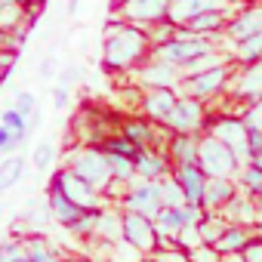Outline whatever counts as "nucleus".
I'll use <instances>...</instances> for the list:
<instances>
[{"instance_id": "obj_1", "label": "nucleus", "mask_w": 262, "mask_h": 262, "mask_svg": "<svg viewBox=\"0 0 262 262\" xmlns=\"http://www.w3.org/2000/svg\"><path fill=\"white\" fill-rule=\"evenodd\" d=\"M148 31L139 25H129L123 19H111L102 31V68L108 74H129L145 59H151Z\"/></svg>"}, {"instance_id": "obj_2", "label": "nucleus", "mask_w": 262, "mask_h": 262, "mask_svg": "<svg viewBox=\"0 0 262 262\" xmlns=\"http://www.w3.org/2000/svg\"><path fill=\"white\" fill-rule=\"evenodd\" d=\"M216 40H219V37H198V34H188V31H182V28H179V37H173V40H170V43H164V47H155V50H151V56H155V59H161V62L176 65V68L182 71L188 62H194V59H201V56H207V53L222 50Z\"/></svg>"}, {"instance_id": "obj_3", "label": "nucleus", "mask_w": 262, "mask_h": 262, "mask_svg": "<svg viewBox=\"0 0 262 262\" xmlns=\"http://www.w3.org/2000/svg\"><path fill=\"white\" fill-rule=\"evenodd\" d=\"M231 71H234V62H219L207 71H198V74H185L182 83H179V96H194L201 102H210L216 96L225 93L228 80H231Z\"/></svg>"}, {"instance_id": "obj_4", "label": "nucleus", "mask_w": 262, "mask_h": 262, "mask_svg": "<svg viewBox=\"0 0 262 262\" xmlns=\"http://www.w3.org/2000/svg\"><path fill=\"white\" fill-rule=\"evenodd\" d=\"M204 133H210V136L222 139V142L234 151V158H237L241 164H247V161H250L247 123H244V117H241V114H225V111L210 114V117H207V129H204Z\"/></svg>"}, {"instance_id": "obj_5", "label": "nucleus", "mask_w": 262, "mask_h": 262, "mask_svg": "<svg viewBox=\"0 0 262 262\" xmlns=\"http://www.w3.org/2000/svg\"><path fill=\"white\" fill-rule=\"evenodd\" d=\"M198 167L207 173V176H222V179H234L237 170H241V161L234 158V151L210 136V133H201V145H198Z\"/></svg>"}, {"instance_id": "obj_6", "label": "nucleus", "mask_w": 262, "mask_h": 262, "mask_svg": "<svg viewBox=\"0 0 262 262\" xmlns=\"http://www.w3.org/2000/svg\"><path fill=\"white\" fill-rule=\"evenodd\" d=\"M68 170H74L80 179H86L96 191H105V185L111 182V167H108V155L99 145H80L68 155Z\"/></svg>"}, {"instance_id": "obj_7", "label": "nucleus", "mask_w": 262, "mask_h": 262, "mask_svg": "<svg viewBox=\"0 0 262 262\" xmlns=\"http://www.w3.org/2000/svg\"><path fill=\"white\" fill-rule=\"evenodd\" d=\"M207 102L194 99V96H179L170 117H167V133H191V136H201L207 129Z\"/></svg>"}, {"instance_id": "obj_8", "label": "nucleus", "mask_w": 262, "mask_h": 262, "mask_svg": "<svg viewBox=\"0 0 262 262\" xmlns=\"http://www.w3.org/2000/svg\"><path fill=\"white\" fill-rule=\"evenodd\" d=\"M47 188H56V191H62L65 198H71L77 207H83V210H96V207H108L105 204V198H102V191H96L86 179H80L74 170H68V167H59L53 176H50V185Z\"/></svg>"}, {"instance_id": "obj_9", "label": "nucleus", "mask_w": 262, "mask_h": 262, "mask_svg": "<svg viewBox=\"0 0 262 262\" xmlns=\"http://www.w3.org/2000/svg\"><path fill=\"white\" fill-rule=\"evenodd\" d=\"M120 241H126L133 250H139L142 256H151L158 250V228L155 219L142 216V213H129L120 210Z\"/></svg>"}, {"instance_id": "obj_10", "label": "nucleus", "mask_w": 262, "mask_h": 262, "mask_svg": "<svg viewBox=\"0 0 262 262\" xmlns=\"http://www.w3.org/2000/svg\"><path fill=\"white\" fill-rule=\"evenodd\" d=\"M129 77H133L142 90H179L182 83V71L170 62H161V59H145L139 68L129 71Z\"/></svg>"}, {"instance_id": "obj_11", "label": "nucleus", "mask_w": 262, "mask_h": 262, "mask_svg": "<svg viewBox=\"0 0 262 262\" xmlns=\"http://www.w3.org/2000/svg\"><path fill=\"white\" fill-rule=\"evenodd\" d=\"M228 96L234 102H241L244 108L259 102L262 99V62H253V65H234L231 71V80H228Z\"/></svg>"}, {"instance_id": "obj_12", "label": "nucleus", "mask_w": 262, "mask_h": 262, "mask_svg": "<svg viewBox=\"0 0 262 262\" xmlns=\"http://www.w3.org/2000/svg\"><path fill=\"white\" fill-rule=\"evenodd\" d=\"M120 210H129V213H142L148 219L158 216V210L164 207L161 204V182H148V179H136L129 185L117 204Z\"/></svg>"}, {"instance_id": "obj_13", "label": "nucleus", "mask_w": 262, "mask_h": 262, "mask_svg": "<svg viewBox=\"0 0 262 262\" xmlns=\"http://www.w3.org/2000/svg\"><path fill=\"white\" fill-rule=\"evenodd\" d=\"M167 10H170V0H117L114 4L117 19L139 25V28H148V25L167 19Z\"/></svg>"}, {"instance_id": "obj_14", "label": "nucleus", "mask_w": 262, "mask_h": 262, "mask_svg": "<svg viewBox=\"0 0 262 262\" xmlns=\"http://www.w3.org/2000/svg\"><path fill=\"white\" fill-rule=\"evenodd\" d=\"M259 31H262V4H241L231 13L228 25H225V34H222L225 50L247 40V37H253V34H259Z\"/></svg>"}, {"instance_id": "obj_15", "label": "nucleus", "mask_w": 262, "mask_h": 262, "mask_svg": "<svg viewBox=\"0 0 262 262\" xmlns=\"http://www.w3.org/2000/svg\"><path fill=\"white\" fill-rule=\"evenodd\" d=\"M176 99H179V90H142L139 93V114H145L151 123L164 126Z\"/></svg>"}, {"instance_id": "obj_16", "label": "nucleus", "mask_w": 262, "mask_h": 262, "mask_svg": "<svg viewBox=\"0 0 262 262\" xmlns=\"http://www.w3.org/2000/svg\"><path fill=\"white\" fill-rule=\"evenodd\" d=\"M173 173V164L164 151V145H148L136 155V179H148V182H164Z\"/></svg>"}, {"instance_id": "obj_17", "label": "nucleus", "mask_w": 262, "mask_h": 262, "mask_svg": "<svg viewBox=\"0 0 262 262\" xmlns=\"http://www.w3.org/2000/svg\"><path fill=\"white\" fill-rule=\"evenodd\" d=\"M241 4H234V0H170V10H167V19L176 22L179 28L201 16V13H210V10H237Z\"/></svg>"}, {"instance_id": "obj_18", "label": "nucleus", "mask_w": 262, "mask_h": 262, "mask_svg": "<svg viewBox=\"0 0 262 262\" xmlns=\"http://www.w3.org/2000/svg\"><path fill=\"white\" fill-rule=\"evenodd\" d=\"M216 213H222L225 222H231V225H247V228H253V225L262 219L259 201H256L253 194H247V191H234V198H231L222 210H216Z\"/></svg>"}, {"instance_id": "obj_19", "label": "nucleus", "mask_w": 262, "mask_h": 262, "mask_svg": "<svg viewBox=\"0 0 262 262\" xmlns=\"http://www.w3.org/2000/svg\"><path fill=\"white\" fill-rule=\"evenodd\" d=\"M161 133H164V126L151 123L145 114H129V117H123V120H120V136L133 139L139 148L161 145Z\"/></svg>"}, {"instance_id": "obj_20", "label": "nucleus", "mask_w": 262, "mask_h": 262, "mask_svg": "<svg viewBox=\"0 0 262 262\" xmlns=\"http://www.w3.org/2000/svg\"><path fill=\"white\" fill-rule=\"evenodd\" d=\"M234 10H210V13H201L194 19H188L182 25V31L188 34H198V37H222L225 34V25L231 19Z\"/></svg>"}, {"instance_id": "obj_21", "label": "nucleus", "mask_w": 262, "mask_h": 262, "mask_svg": "<svg viewBox=\"0 0 262 262\" xmlns=\"http://www.w3.org/2000/svg\"><path fill=\"white\" fill-rule=\"evenodd\" d=\"M198 145H201V136H191V133H167L164 139V151L173 167L198 164Z\"/></svg>"}, {"instance_id": "obj_22", "label": "nucleus", "mask_w": 262, "mask_h": 262, "mask_svg": "<svg viewBox=\"0 0 262 262\" xmlns=\"http://www.w3.org/2000/svg\"><path fill=\"white\" fill-rule=\"evenodd\" d=\"M170 176H173V179L179 182V188L185 191V204H201L204 185H207V173H204L198 164H179V167H173Z\"/></svg>"}, {"instance_id": "obj_23", "label": "nucleus", "mask_w": 262, "mask_h": 262, "mask_svg": "<svg viewBox=\"0 0 262 262\" xmlns=\"http://www.w3.org/2000/svg\"><path fill=\"white\" fill-rule=\"evenodd\" d=\"M237 191V182L234 179H222V176H207V185H204V198H201V207L204 210H222Z\"/></svg>"}, {"instance_id": "obj_24", "label": "nucleus", "mask_w": 262, "mask_h": 262, "mask_svg": "<svg viewBox=\"0 0 262 262\" xmlns=\"http://www.w3.org/2000/svg\"><path fill=\"white\" fill-rule=\"evenodd\" d=\"M47 207H50L53 222H59L62 228H65V225H71V222L83 213V207H77L71 198H65V194H62V191H56V188H47Z\"/></svg>"}, {"instance_id": "obj_25", "label": "nucleus", "mask_w": 262, "mask_h": 262, "mask_svg": "<svg viewBox=\"0 0 262 262\" xmlns=\"http://www.w3.org/2000/svg\"><path fill=\"white\" fill-rule=\"evenodd\" d=\"M22 244H25V253H28L31 262H62V259H65V253H62L50 237H43L40 231L22 237Z\"/></svg>"}, {"instance_id": "obj_26", "label": "nucleus", "mask_w": 262, "mask_h": 262, "mask_svg": "<svg viewBox=\"0 0 262 262\" xmlns=\"http://www.w3.org/2000/svg\"><path fill=\"white\" fill-rule=\"evenodd\" d=\"M96 241H102V244L120 241V207H102V210H99Z\"/></svg>"}, {"instance_id": "obj_27", "label": "nucleus", "mask_w": 262, "mask_h": 262, "mask_svg": "<svg viewBox=\"0 0 262 262\" xmlns=\"http://www.w3.org/2000/svg\"><path fill=\"white\" fill-rule=\"evenodd\" d=\"M31 25L28 13L22 4H13V7H4L0 10V31L4 34H16V37H25V28Z\"/></svg>"}, {"instance_id": "obj_28", "label": "nucleus", "mask_w": 262, "mask_h": 262, "mask_svg": "<svg viewBox=\"0 0 262 262\" xmlns=\"http://www.w3.org/2000/svg\"><path fill=\"white\" fill-rule=\"evenodd\" d=\"M250 237H253V228H247V225H231L228 222V228L222 231V237L216 241V250L225 256V253H241L247 244H250Z\"/></svg>"}, {"instance_id": "obj_29", "label": "nucleus", "mask_w": 262, "mask_h": 262, "mask_svg": "<svg viewBox=\"0 0 262 262\" xmlns=\"http://www.w3.org/2000/svg\"><path fill=\"white\" fill-rule=\"evenodd\" d=\"M228 56H231L234 65L262 62V31L253 34V37H247V40H241V43H234V47H228Z\"/></svg>"}, {"instance_id": "obj_30", "label": "nucleus", "mask_w": 262, "mask_h": 262, "mask_svg": "<svg viewBox=\"0 0 262 262\" xmlns=\"http://www.w3.org/2000/svg\"><path fill=\"white\" fill-rule=\"evenodd\" d=\"M25 164H28V161H25L22 155H7L4 161H0V194L10 191V188H16V182H22Z\"/></svg>"}, {"instance_id": "obj_31", "label": "nucleus", "mask_w": 262, "mask_h": 262, "mask_svg": "<svg viewBox=\"0 0 262 262\" xmlns=\"http://www.w3.org/2000/svg\"><path fill=\"white\" fill-rule=\"evenodd\" d=\"M225 228H228V222H225L222 213H216V210H207V213L201 216V222H198V231H201V241H204V244H216Z\"/></svg>"}, {"instance_id": "obj_32", "label": "nucleus", "mask_w": 262, "mask_h": 262, "mask_svg": "<svg viewBox=\"0 0 262 262\" xmlns=\"http://www.w3.org/2000/svg\"><path fill=\"white\" fill-rule=\"evenodd\" d=\"M99 210H102V207H96V210H83L71 225H65V231H68V234H74V237H80V241H93V237H96Z\"/></svg>"}, {"instance_id": "obj_33", "label": "nucleus", "mask_w": 262, "mask_h": 262, "mask_svg": "<svg viewBox=\"0 0 262 262\" xmlns=\"http://www.w3.org/2000/svg\"><path fill=\"white\" fill-rule=\"evenodd\" d=\"M99 148H102L105 155H123V158H133V161H136V155L142 151L133 139H126V136H120V133H117V136L108 133V136L99 142Z\"/></svg>"}, {"instance_id": "obj_34", "label": "nucleus", "mask_w": 262, "mask_h": 262, "mask_svg": "<svg viewBox=\"0 0 262 262\" xmlns=\"http://www.w3.org/2000/svg\"><path fill=\"white\" fill-rule=\"evenodd\" d=\"M155 228H158V234H179L185 228L182 210L179 207H161L158 216H155Z\"/></svg>"}, {"instance_id": "obj_35", "label": "nucleus", "mask_w": 262, "mask_h": 262, "mask_svg": "<svg viewBox=\"0 0 262 262\" xmlns=\"http://www.w3.org/2000/svg\"><path fill=\"white\" fill-rule=\"evenodd\" d=\"M108 167H111V179H117V182H123V185H133V182H136V161H133V158L108 155Z\"/></svg>"}, {"instance_id": "obj_36", "label": "nucleus", "mask_w": 262, "mask_h": 262, "mask_svg": "<svg viewBox=\"0 0 262 262\" xmlns=\"http://www.w3.org/2000/svg\"><path fill=\"white\" fill-rule=\"evenodd\" d=\"M234 182H237V191H247V194H259L262 191V170L259 167H253V164H241V170H237V176H234Z\"/></svg>"}, {"instance_id": "obj_37", "label": "nucleus", "mask_w": 262, "mask_h": 262, "mask_svg": "<svg viewBox=\"0 0 262 262\" xmlns=\"http://www.w3.org/2000/svg\"><path fill=\"white\" fill-rule=\"evenodd\" d=\"M145 31H148L151 47H164V43H170L173 37H179V25H176V22H170V19H161V22L148 25Z\"/></svg>"}, {"instance_id": "obj_38", "label": "nucleus", "mask_w": 262, "mask_h": 262, "mask_svg": "<svg viewBox=\"0 0 262 262\" xmlns=\"http://www.w3.org/2000/svg\"><path fill=\"white\" fill-rule=\"evenodd\" d=\"M56 158H59V148H56V142H50V139H40V142L34 145V151H31V164H34V170H47V167H53Z\"/></svg>"}, {"instance_id": "obj_39", "label": "nucleus", "mask_w": 262, "mask_h": 262, "mask_svg": "<svg viewBox=\"0 0 262 262\" xmlns=\"http://www.w3.org/2000/svg\"><path fill=\"white\" fill-rule=\"evenodd\" d=\"M0 123H4L10 133H16V136H28V117L22 111H16L13 105L0 111Z\"/></svg>"}, {"instance_id": "obj_40", "label": "nucleus", "mask_w": 262, "mask_h": 262, "mask_svg": "<svg viewBox=\"0 0 262 262\" xmlns=\"http://www.w3.org/2000/svg\"><path fill=\"white\" fill-rule=\"evenodd\" d=\"M161 204H164V207H182V204H185V191L179 188V182H176L173 176H167V179L161 182Z\"/></svg>"}, {"instance_id": "obj_41", "label": "nucleus", "mask_w": 262, "mask_h": 262, "mask_svg": "<svg viewBox=\"0 0 262 262\" xmlns=\"http://www.w3.org/2000/svg\"><path fill=\"white\" fill-rule=\"evenodd\" d=\"M13 108L22 111L25 117H31V114L37 111V96H34L31 90H16V96H13Z\"/></svg>"}, {"instance_id": "obj_42", "label": "nucleus", "mask_w": 262, "mask_h": 262, "mask_svg": "<svg viewBox=\"0 0 262 262\" xmlns=\"http://www.w3.org/2000/svg\"><path fill=\"white\" fill-rule=\"evenodd\" d=\"M188 262H222V253L216 250V244H198L194 250H188Z\"/></svg>"}, {"instance_id": "obj_43", "label": "nucleus", "mask_w": 262, "mask_h": 262, "mask_svg": "<svg viewBox=\"0 0 262 262\" xmlns=\"http://www.w3.org/2000/svg\"><path fill=\"white\" fill-rule=\"evenodd\" d=\"M25 142V136H16V133H10V129L0 123V155H13L19 145Z\"/></svg>"}, {"instance_id": "obj_44", "label": "nucleus", "mask_w": 262, "mask_h": 262, "mask_svg": "<svg viewBox=\"0 0 262 262\" xmlns=\"http://www.w3.org/2000/svg\"><path fill=\"white\" fill-rule=\"evenodd\" d=\"M241 117H244V123H247L250 129H262V99L253 102V105H247Z\"/></svg>"}, {"instance_id": "obj_45", "label": "nucleus", "mask_w": 262, "mask_h": 262, "mask_svg": "<svg viewBox=\"0 0 262 262\" xmlns=\"http://www.w3.org/2000/svg\"><path fill=\"white\" fill-rule=\"evenodd\" d=\"M151 259L155 262H188V253L179 250V247H170V250H155Z\"/></svg>"}, {"instance_id": "obj_46", "label": "nucleus", "mask_w": 262, "mask_h": 262, "mask_svg": "<svg viewBox=\"0 0 262 262\" xmlns=\"http://www.w3.org/2000/svg\"><path fill=\"white\" fill-rule=\"evenodd\" d=\"M241 256H244L247 262H262V237H256V234H253V237H250V244L241 250Z\"/></svg>"}, {"instance_id": "obj_47", "label": "nucleus", "mask_w": 262, "mask_h": 262, "mask_svg": "<svg viewBox=\"0 0 262 262\" xmlns=\"http://www.w3.org/2000/svg\"><path fill=\"white\" fill-rule=\"evenodd\" d=\"M71 102V93H68V86L65 83H59V86H53V108L56 111H65V105Z\"/></svg>"}, {"instance_id": "obj_48", "label": "nucleus", "mask_w": 262, "mask_h": 262, "mask_svg": "<svg viewBox=\"0 0 262 262\" xmlns=\"http://www.w3.org/2000/svg\"><path fill=\"white\" fill-rule=\"evenodd\" d=\"M37 74H40L43 80H53V77L59 74V62H56V56H47V59L40 62V68H37Z\"/></svg>"}, {"instance_id": "obj_49", "label": "nucleus", "mask_w": 262, "mask_h": 262, "mask_svg": "<svg viewBox=\"0 0 262 262\" xmlns=\"http://www.w3.org/2000/svg\"><path fill=\"white\" fill-rule=\"evenodd\" d=\"M59 77H62V83L71 90V83H77V80H80V68H77V65H65V68L59 71Z\"/></svg>"}, {"instance_id": "obj_50", "label": "nucleus", "mask_w": 262, "mask_h": 262, "mask_svg": "<svg viewBox=\"0 0 262 262\" xmlns=\"http://www.w3.org/2000/svg\"><path fill=\"white\" fill-rule=\"evenodd\" d=\"M247 139H250V155H259L262 151V129H250L247 126Z\"/></svg>"}, {"instance_id": "obj_51", "label": "nucleus", "mask_w": 262, "mask_h": 262, "mask_svg": "<svg viewBox=\"0 0 262 262\" xmlns=\"http://www.w3.org/2000/svg\"><path fill=\"white\" fill-rule=\"evenodd\" d=\"M0 262H31V259H28V253H25V250H19V253H10L7 259H0Z\"/></svg>"}, {"instance_id": "obj_52", "label": "nucleus", "mask_w": 262, "mask_h": 262, "mask_svg": "<svg viewBox=\"0 0 262 262\" xmlns=\"http://www.w3.org/2000/svg\"><path fill=\"white\" fill-rule=\"evenodd\" d=\"M222 262H247V259H244L241 253H225V256H222Z\"/></svg>"}, {"instance_id": "obj_53", "label": "nucleus", "mask_w": 262, "mask_h": 262, "mask_svg": "<svg viewBox=\"0 0 262 262\" xmlns=\"http://www.w3.org/2000/svg\"><path fill=\"white\" fill-rule=\"evenodd\" d=\"M62 262H96L93 256H65Z\"/></svg>"}, {"instance_id": "obj_54", "label": "nucleus", "mask_w": 262, "mask_h": 262, "mask_svg": "<svg viewBox=\"0 0 262 262\" xmlns=\"http://www.w3.org/2000/svg\"><path fill=\"white\" fill-rule=\"evenodd\" d=\"M247 164H253V167H259V170H262V151H259V155H250V161H247Z\"/></svg>"}, {"instance_id": "obj_55", "label": "nucleus", "mask_w": 262, "mask_h": 262, "mask_svg": "<svg viewBox=\"0 0 262 262\" xmlns=\"http://www.w3.org/2000/svg\"><path fill=\"white\" fill-rule=\"evenodd\" d=\"M77 7H80V0H68V16H74V13H77Z\"/></svg>"}, {"instance_id": "obj_56", "label": "nucleus", "mask_w": 262, "mask_h": 262, "mask_svg": "<svg viewBox=\"0 0 262 262\" xmlns=\"http://www.w3.org/2000/svg\"><path fill=\"white\" fill-rule=\"evenodd\" d=\"M253 234H256V237H262V219H259V222L253 225Z\"/></svg>"}, {"instance_id": "obj_57", "label": "nucleus", "mask_w": 262, "mask_h": 262, "mask_svg": "<svg viewBox=\"0 0 262 262\" xmlns=\"http://www.w3.org/2000/svg\"><path fill=\"white\" fill-rule=\"evenodd\" d=\"M13 4H22V0H0V10H4V7H13Z\"/></svg>"}, {"instance_id": "obj_58", "label": "nucleus", "mask_w": 262, "mask_h": 262, "mask_svg": "<svg viewBox=\"0 0 262 262\" xmlns=\"http://www.w3.org/2000/svg\"><path fill=\"white\" fill-rule=\"evenodd\" d=\"M4 80H7V71H4V68H0V83H4Z\"/></svg>"}, {"instance_id": "obj_59", "label": "nucleus", "mask_w": 262, "mask_h": 262, "mask_svg": "<svg viewBox=\"0 0 262 262\" xmlns=\"http://www.w3.org/2000/svg\"><path fill=\"white\" fill-rule=\"evenodd\" d=\"M256 201H259V210H262V191H259V194H256Z\"/></svg>"}, {"instance_id": "obj_60", "label": "nucleus", "mask_w": 262, "mask_h": 262, "mask_svg": "<svg viewBox=\"0 0 262 262\" xmlns=\"http://www.w3.org/2000/svg\"><path fill=\"white\" fill-rule=\"evenodd\" d=\"M142 262H155V259H151V256H145V259H142Z\"/></svg>"}]
</instances>
